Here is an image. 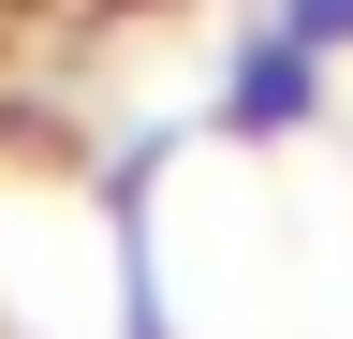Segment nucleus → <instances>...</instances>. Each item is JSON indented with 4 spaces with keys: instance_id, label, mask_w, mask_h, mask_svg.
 Returning <instances> with one entry per match:
<instances>
[{
    "instance_id": "nucleus-1",
    "label": "nucleus",
    "mask_w": 353,
    "mask_h": 339,
    "mask_svg": "<svg viewBox=\"0 0 353 339\" xmlns=\"http://www.w3.org/2000/svg\"><path fill=\"white\" fill-rule=\"evenodd\" d=\"M309 104H324V59H309L294 30H250L236 74H221V133H236V148H280V133H309Z\"/></svg>"
},
{
    "instance_id": "nucleus-2",
    "label": "nucleus",
    "mask_w": 353,
    "mask_h": 339,
    "mask_svg": "<svg viewBox=\"0 0 353 339\" xmlns=\"http://www.w3.org/2000/svg\"><path fill=\"white\" fill-rule=\"evenodd\" d=\"M280 30H294L309 59H339V45H353V0H280Z\"/></svg>"
}]
</instances>
